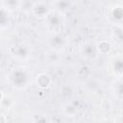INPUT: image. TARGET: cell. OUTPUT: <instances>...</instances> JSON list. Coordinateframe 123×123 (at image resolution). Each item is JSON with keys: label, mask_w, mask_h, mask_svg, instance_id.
Segmentation results:
<instances>
[{"label": "cell", "mask_w": 123, "mask_h": 123, "mask_svg": "<svg viewBox=\"0 0 123 123\" xmlns=\"http://www.w3.org/2000/svg\"><path fill=\"white\" fill-rule=\"evenodd\" d=\"M7 119L3 114H0V123H6Z\"/></svg>", "instance_id": "obj_4"}, {"label": "cell", "mask_w": 123, "mask_h": 123, "mask_svg": "<svg viewBox=\"0 0 123 123\" xmlns=\"http://www.w3.org/2000/svg\"><path fill=\"white\" fill-rule=\"evenodd\" d=\"M84 54L86 55V56H87V57H91V56H93L94 55V50H93V48H92V46L91 45H89V49H87V47H86V45L84 47Z\"/></svg>", "instance_id": "obj_3"}, {"label": "cell", "mask_w": 123, "mask_h": 123, "mask_svg": "<svg viewBox=\"0 0 123 123\" xmlns=\"http://www.w3.org/2000/svg\"><path fill=\"white\" fill-rule=\"evenodd\" d=\"M32 10H33V12L37 16H39V17H42L48 13V8H47L46 4L43 2H37V3L33 4Z\"/></svg>", "instance_id": "obj_1"}, {"label": "cell", "mask_w": 123, "mask_h": 123, "mask_svg": "<svg viewBox=\"0 0 123 123\" xmlns=\"http://www.w3.org/2000/svg\"><path fill=\"white\" fill-rule=\"evenodd\" d=\"M37 86L41 87V88H45V87H48L50 83H51V79L48 75L46 74H39L37 77Z\"/></svg>", "instance_id": "obj_2"}, {"label": "cell", "mask_w": 123, "mask_h": 123, "mask_svg": "<svg viewBox=\"0 0 123 123\" xmlns=\"http://www.w3.org/2000/svg\"><path fill=\"white\" fill-rule=\"evenodd\" d=\"M3 98H4V95H3V93H2V91L0 90V104L2 103V100H3Z\"/></svg>", "instance_id": "obj_5"}]
</instances>
